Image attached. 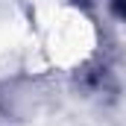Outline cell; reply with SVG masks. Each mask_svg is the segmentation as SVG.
Returning a JSON list of instances; mask_svg holds the SVG:
<instances>
[{"label":"cell","instance_id":"obj_1","mask_svg":"<svg viewBox=\"0 0 126 126\" xmlns=\"http://www.w3.org/2000/svg\"><path fill=\"white\" fill-rule=\"evenodd\" d=\"M111 6H114V12L120 18H126V0H111Z\"/></svg>","mask_w":126,"mask_h":126}]
</instances>
